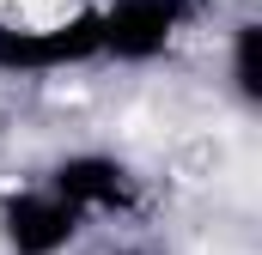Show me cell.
Returning <instances> with one entry per match:
<instances>
[{"instance_id": "1", "label": "cell", "mask_w": 262, "mask_h": 255, "mask_svg": "<svg viewBox=\"0 0 262 255\" xmlns=\"http://www.w3.org/2000/svg\"><path fill=\"white\" fill-rule=\"evenodd\" d=\"M207 18V0H98V67H159Z\"/></svg>"}, {"instance_id": "2", "label": "cell", "mask_w": 262, "mask_h": 255, "mask_svg": "<svg viewBox=\"0 0 262 255\" xmlns=\"http://www.w3.org/2000/svg\"><path fill=\"white\" fill-rule=\"evenodd\" d=\"M98 67V6L61 18H12L0 12V79H55Z\"/></svg>"}, {"instance_id": "3", "label": "cell", "mask_w": 262, "mask_h": 255, "mask_svg": "<svg viewBox=\"0 0 262 255\" xmlns=\"http://www.w3.org/2000/svg\"><path fill=\"white\" fill-rule=\"evenodd\" d=\"M43 183L55 194H67L79 213H85V225H128L146 213V176L134 170V158L122 152H110V146H67L49 158V170H43Z\"/></svg>"}, {"instance_id": "4", "label": "cell", "mask_w": 262, "mask_h": 255, "mask_svg": "<svg viewBox=\"0 0 262 255\" xmlns=\"http://www.w3.org/2000/svg\"><path fill=\"white\" fill-rule=\"evenodd\" d=\"M85 213L43 176L0 194V255H73L85 243Z\"/></svg>"}, {"instance_id": "5", "label": "cell", "mask_w": 262, "mask_h": 255, "mask_svg": "<svg viewBox=\"0 0 262 255\" xmlns=\"http://www.w3.org/2000/svg\"><path fill=\"white\" fill-rule=\"evenodd\" d=\"M226 91L238 110H262V18H238L226 31Z\"/></svg>"}, {"instance_id": "6", "label": "cell", "mask_w": 262, "mask_h": 255, "mask_svg": "<svg viewBox=\"0 0 262 255\" xmlns=\"http://www.w3.org/2000/svg\"><path fill=\"white\" fill-rule=\"evenodd\" d=\"M104 255H159V249H146V243H116V249H104Z\"/></svg>"}]
</instances>
